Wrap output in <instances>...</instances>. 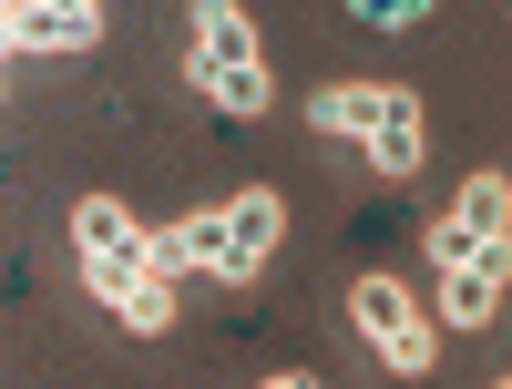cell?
<instances>
[{"mask_svg": "<svg viewBox=\"0 0 512 389\" xmlns=\"http://www.w3.org/2000/svg\"><path fill=\"white\" fill-rule=\"evenodd\" d=\"M72 256H82V287L103 297V318H123L134 338L175 328V267H164V246H154V226L134 205L82 195L72 205Z\"/></svg>", "mask_w": 512, "mask_h": 389, "instance_id": "1", "label": "cell"}, {"mask_svg": "<svg viewBox=\"0 0 512 389\" xmlns=\"http://www.w3.org/2000/svg\"><path fill=\"white\" fill-rule=\"evenodd\" d=\"M431 267H441V328H492L502 287H512V185L472 175L431 226Z\"/></svg>", "mask_w": 512, "mask_h": 389, "instance_id": "2", "label": "cell"}, {"mask_svg": "<svg viewBox=\"0 0 512 389\" xmlns=\"http://www.w3.org/2000/svg\"><path fill=\"white\" fill-rule=\"evenodd\" d=\"M154 246H164V267H175V277L256 287V277L277 267V246H287V205H277L267 185H246V195H226V205H195V215H175V226H154Z\"/></svg>", "mask_w": 512, "mask_h": 389, "instance_id": "3", "label": "cell"}, {"mask_svg": "<svg viewBox=\"0 0 512 389\" xmlns=\"http://www.w3.org/2000/svg\"><path fill=\"white\" fill-rule=\"evenodd\" d=\"M185 72H195V93L216 103L226 123H256V113L277 103L267 41H256V21L236 11V0H195V11H185Z\"/></svg>", "mask_w": 512, "mask_h": 389, "instance_id": "4", "label": "cell"}, {"mask_svg": "<svg viewBox=\"0 0 512 389\" xmlns=\"http://www.w3.org/2000/svg\"><path fill=\"white\" fill-rule=\"evenodd\" d=\"M308 123L338 144H369L379 175H420V154H431V123H420V93L410 82H318L308 93Z\"/></svg>", "mask_w": 512, "mask_h": 389, "instance_id": "5", "label": "cell"}, {"mask_svg": "<svg viewBox=\"0 0 512 389\" xmlns=\"http://www.w3.org/2000/svg\"><path fill=\"white\" fill-rule=\"evenodd\" d=\"M349 328L369 338V359L400 369V379H431V359H441V328L420 318V297L400 277H349Z\"/></svg>", "mask_w": 512, "mask_h": 389, "instance_id": "6", "label": "cell"}, {"mask_svg": "<svg viewBox=\"0 0 512 389\" xmlns=\"http://www.w3.org/2000/svg\"><path fill=\"white\" fill-rule=\"evenodd\" d=\"M103 11H62V0H0V52H93Z\"/></svg>", "mask_w": 512, "mask_h": 389, "instance_id": "7", "label": "cell"}, {"mask_svg": "<svg viewBox=\"0 0 512 389\" xmlns=\"http://www.w3.org/2000/svg\"><path fill=\"white\" fill-rule=\"evenodd\" d=\"M349 21H369V31H420V21H431V0H349Z\"/></svg>", "mask_w": 512, "mask_h": 389, "instance_id": "8", "label": "cell"}]
</instances>
